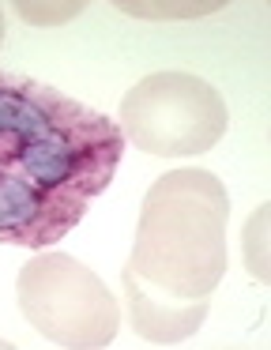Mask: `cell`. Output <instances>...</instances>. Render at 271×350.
<instances>
[{"label":"cell","instance_id":"obj_1","mask_svg":"<svg viewBox=\"0 0 271 350\" xmlns=\"http://www.w3.org/2000/svg\"><path fill=\"white\" fill-rule=\"evenodd\" d=\"M117 121L38 79L0 72V245L49 249L117 177Z\"/></svg>","mask_w":271,"mask_h":350},{"label":"cell","instance_id":"obj_2","mask_svg":"<svg viewBox=\"0 0 271 350\" xmlns=\"http://www.w3.org/2000/svg\"><path fill=\"white\" fill-rule=\"evenodd\" d=\"M230 196L211 170H170L147 189L125 275L173 301H211L226 271Z\"/></svg>","mask_w":271,"mask_h":350},{"label":"cell","instance_id":"obj_3","mask_svg":"<svg viewBox=\"0 0 271 350\" xmlns=\"http://www.w3.org/2000/svg\"><path fill=\"white\" fill-rule=\"evenodd\" d=\"M27 324L64 350H98L117 339L120 305L102 279L68 252L38 249L15 279Z\"/></svg>","mask_w":271,"mask_h":350},{"label":"cell","instance_id":"obj_4","mask_svg":"<svg viewBox=\"0 0 271 350\" xmlns=\"http://www.w3.org/2000/svg\"><path fill=\"white\" fill-rule=\"evenodd\" d=\"M117 129L158 159L203 154L226 132V102L192 72H151L120 98Z\"/></svg>","mask_w":271,"mask_h":350},{"label":"cell","instance_id":"obj_5","mask_svg":"<svg viewBox=\"0 0 271 350\" xmlns=\"http://www.w3.org/2000/svg\"><path fill=\"white\" fill-rule=\"evenodd\" d=\"M120 282H125V301H128V320H132L136 335L155 347H173V342H185L196 327L203 324L211 301H173V297H162L155 290H143L132 275L120 271Z\"/></svg>","mask_w":271,"mask_h":350},{"label":"cell","instance_id":"obj_6","mask_svg":"<svg viewBox=\"0 0 271 350\" xmlns=\"http://www.w3.org/2000/svg\"><path fill=\"white\" fill-rule=\"evenodd\" d=\"M268 215H271V204H260L256 215L248 219L245 226V264L253 271V279L260 282H271V237H268Z\"/></svg>","mask_w":271,"mask_h":350},{"label":"cell","instance_id":"obj_7","mask_svg":"<svg viewBox=\"0 0 271 350\" xmlns=\"http://www.w3.org/2000/svg\"><path fill=\"white\" fill-rule=\"evenodd\" d=\"M125 16H140V19H192V16H211V12H222V0H207V4H113Z\"/></svg>","mask_w":271,"mask_h":350},{"label":"cell","instance_id":"obj_8","mask_svg":"<svg viewBox=\"0 0 271 350\" xmlns=\"http://www.w3.org/2000/svg\"><path fill=\"white\" fill-rule=\"evenodd\" d=\"M83 12V4H75V0H68V4H42V0H19L15 4V16L23 19V23H30V27H60V23H68V19H75Z\"/></svg>","mask_w":271,"mask_h":350},{"label":"cell","instance_id":"obj_9","mask_svg":"<svg viewBox=\"0 0 271 350\" xmlns=\"http://www.w3.org/2000/svg\"><path fill=\"white\" fill-rule=\"evenodd\" d=\"M0 42H4V12H0Z\"/></svg>","mask_w":271,"mask_h":350},{"label":"cell","instance_id":"obj_10","mask_svg":"<svg viewBox=\"0 0 271 350\" xmlns=\"http://www.w3.org/2000/svg\"><path fill=\"white\" fill-rule=\"evenodd\" d=\"M0 347H12V342H4V339H0Z\"/></svg>","mask_w":271,"mask_h":350}]
</instances>
